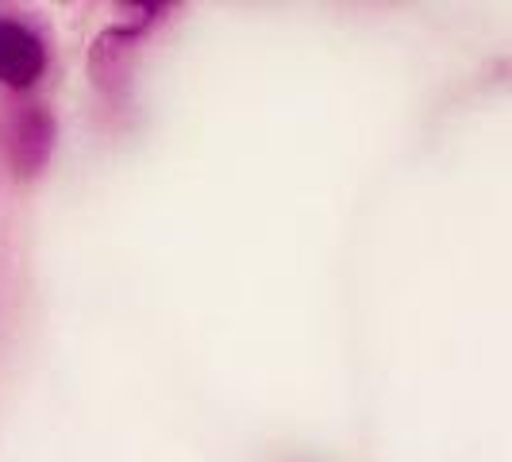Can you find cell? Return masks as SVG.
<instances>
[{
  "label": "cell",
  "instance_id": "cell-2",
  "mask_svg": "<svg viewBox=\"0 0 512 462\" xmlns=\"http://www.w3.org/2000/svg\"><path fill=\"white\" fill-rule=\"evenodd\" d=\"M51 135V120L39 108H24L16 116V128H12V154H16V162H24L27 170H39L47 151H51Z\"/></svg>",
  "mask_w": 512,
  "mask_h": 462
},
{
  "label": "cell",
  "instance_id": "cell-1",
  "mask_svg": "<svg viewBox=\"0 0 512 462\" xmlns=\"http://www.w3.org/2000/svg\"><path fill=\"white\" fill-rule=\"evenodd\" d=\"M47 70V43L20 20H0V81L31 89Z\"/></svg>",
  "mask_w": 512,
  "mask_h": 462
}]
</instances>
